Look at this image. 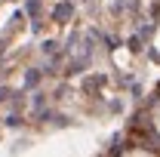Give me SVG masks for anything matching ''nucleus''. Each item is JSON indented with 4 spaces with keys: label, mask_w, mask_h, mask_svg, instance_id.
<instances>
[{
    "label": "nucleus",
    "mask_w": 160,
    "mask_h": 157,
    "mask_svg": "<svg viewBox=\"0 0 160 157\" xmlns=\"http://www.w3.org/2000/svg\"><path fill=\"white\" fill-rule=\"evenodd\" d=\"M154 126H157V133H160V105H157V111H154Z\"/></svg>",
    "instance_id": "nucleus-1"
}]
</instances>
